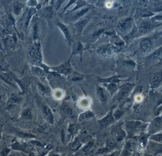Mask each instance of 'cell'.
Returning <instances> with one entry per match:
<instances>
[{
	"label": "cell",
	"instance_id": "obj_34",
	"mask_svg": "<svg viewBox=\"0 0 162 156\" xmlns=\"http://www.w3.org/2000/svg\"><path fill=\"white\" fill-rule=\"evenodd\" d=\"M39 89L40 90V91L42 92L43 93L47 94L49 92L48 87L46 86L42 85L41 84H39Z\"/></svg>",
	"mask_w": 162,
	"mask_h": 156
},
{
	"label": "cell",
	"instance_id": "obj_30",
	"mask_svg": "<svg viewBox=\"0 0 162 156\" xmlns=\"http://www.w3.org/2000/svg\"><path fill=\"white\" fill-rule=\"evenodd\" d=\"M68 132L71 135L75 134L77 132V128L75 124H71L68 128Z\"/></svg>",
	"mask_w": 162,
	"mask_h": 156
},
{
	"label": "cell",
	"instance_id": "obj_3",
	"mask_svg": "<svg viewBox=\"0 0 162 156\" xmlns=\"http://www.w3.org/2000/svg\"><path fill=\"white\" fill-rule=\"evenodd\" d=\"M122 49L118 48L112 43H104L97 46L96 53L106 58L112 57L119 53Z\"/></svg>",
	"mask_w": 162,
	"mask_h": 156
},
{
	"label": "cell",
	"instance_id": "obj_1",
	"mask_svg": "<svg viewBox=\"0 0 162 156\" xmlns=\"http://www.w3.org/2000/svg\"><path fill=\"white\" fill-rule=\"evenodd\" d=\"M158 45H162L161 28L149 34L138 37L132 43L131 46L136 47L137 51L146 54L154 51V48H158Z\"/></svg>",
	"mask_w": 162,
	"mask_h": 156
},
{
	"label": "cell",
	"instance_id": "obj_6",
	"mask_svg": "<svg viewBox=\"0 0 162 156\" xmlns=\"http://www.w3.org/2000/svg\"><path fill=\"white\" fill-rule=\"evenodd\" d=\"M134 86L135 84L130 83H127L121 86L116 96V100L119 102L127 98L134 88Z\"/></svg>",
	"mask_w": 162,
	"mask_h": 156
},
{
	"label": "cell",
	"instance_id": "obj_8",
	"mask_svg": "<svg viewBox=\"0 0 162 156\" xmlns=\"http://www.w3.org/2000/svg\"><path fill=\"white\" fill-rule=\"evenodd\" d=\"M72 56H76L79 55L81 57V61H82L83 53L86 50V47L85 46L82 42L80 40L73 41L72 44Z\"/></svg>",
	"mask_w": 162,
	"mask_h": 156
},
{
	"label": "cell",
	"instance_id": "obj_38",
	"mask_svg": "<svg viewBox=\"0 0 162 156\" xmlns=\"http://www.w3.org/2000/svg\"><path fill=\"white\" fill-rule=\"evenodd\" d=\"M54 95H55V97H56L57 99H60V98H62L63 93H62L61 91H57L55 92V93Z\"/></svg>",
	"mask_w": 162,
	"mask_h": 156
},
{
	"label": "cell",
	"instance_id": "obj_27",
	"mask_svg": "<svg viewBox=\"0 0 162 156\" xmlns=\"http://www.w3.org/2000/svg\"><path fill=\"white\" fill-rule=\"evenodd\" d=\"M42 68L39 67V66H34L32 67V71L35 74L38 76H43L45 75V71H44Z\"/></svg>",
	"mask_w": 162,
	"mask_h": 156
},
{
	"label": "cell",
	"instance_id": "obj_39",
	"mask_svg": "<svg viewBox=\"0 0 162 156\" xmlns=\"http://www.w3.org/2000/svg\"><path fill=\"white\" fill-rule=\"evenodd\" d=\"M10 150L9 149H3V150L2 152L1 153V156H6L7 154L9 153V152H10Z\"/></svg>",
	"mask_w": 162,
	"mask_h": 156
},
{
	"label": "cell",
	"instance_id": "obj_36",
	"mask_svg": "<svg viewBox=\"0 0 162 156\" xmlns=\"http://www.w3.org/2000/svg\"><path fill=\"white\" fill-rule=\"evenodd\" d=\"M90 101L87 99H85L83 100H82L81 102H80V105L82 107H86L88 106L90 103H89Z\"/></svg>",
	"mask_w": 162,
	"mask_h": 156
},
{
	"label": "cell",
	"instance_id": "obj_25",
	"mask_svg": "<svg viewBox=\"0 0 162 156\" xmlns=\"http://www.w3.org/2000/svg\"><path fill=\"white\" fill-rule=\"evenodd\" d=\"M76 5L72 10H71L70 12H67V13L72 12H75V11H78L79 9L81 8H83L86 5V2L84 0H78V1L76 2Z\"/></svg>",
	"mask_w": 162,
	"mask_h": 156
},
{
	"label": "cell",
	"instance_id": "obj_12",
	"mask_svg": "<svg viewBox=\"0 0 162 156\" xmlns=\"http://www.w3.org/2000/svg\"><path fill=\"white\" fill-rule=\"evenodd\" d=\"M90 9H91L90 7H87L82 9H79L78 10H79L78 12L75 11L76 12L75 13H73L72 15L71 16V17L69 19V22L72 23H74L78 21V20L81 19L87 13L89 12Z\"/></svg>",
	"mask_w": 162,
	"mask_h": 156
},
{
	"label": "cell",
	"instance_id": "obj_17",
	"mask_svg": "<svg viewBox=\"0 0 162 156\" xmlns=\"http://www.w3.org/2000/svg\"><path fill=\"white\" fill-rule=\"evenodd\" d=\"M86 75L74 71L72 73L68 76V79L72 82H79L83 80Z\"/></svg>",
	"mask_w": 162,
	"mask_h": 156
},
{
	"label": "cell",
	"instance_id": "obj_31",
	"mask_svg": "<svg viewBox=\"0 0 162 156\" xmlns=\"http://www.w3.org/2000/svg\"><path fill=\"white\" fill-rule=\"evenodd\" d=\"M125 136H126V134H125V132L123 130H120L117 134L116 139L118 142H121L124 139Z\"/></svg>",
	"mask_w": 162,
	"mask_h": 156
},
{
	"label": "cell",
	"instance_id": "obj_42",
	"mask_svg": "<svg viewBox=\"0 0 162 156\" xmlns=\"http://www.w3.org/2000/svg\"><path fill=\"white\" fill-rule=\"evenodd\" d=\"M2 127H0V139L1 138Z\"/></svg>",
	"mask_w": 162,
	"mask_h": 156
},
{
	"label": "cell",
	"instance_id": "obj_21",
	"mask_svg": "<svg viewBox=\"0 0 162 156\" xmlns=\"http://www.w3.org/2000/svg\"><path fill=\"white\" fill-rule=\"evenodd\" d=\"M103 86L106 88L111 96H112L118 89L119 84L117 83H103Z\"/></svg>",
	"mask_w": 162,
	"mask_h": 156
},
{
	"label": "cell",
	"instance_id": "obj_20",
	"mask_svg": "<svg viewBox=\"0 0 162 156\" xmlns=\"http://www.w3.org/2000/svg\"><path fill=\"white\" fill-rule=\"evenodd\" d=\"M97 94L98 99L101 101H105L107 100V96L104 89L99 86L97 87Z\"/></svg>",
	"mask_w": 162,
	"mask_h": 156
},
{
	"label": "cell",
	"instance_id": "obj_2",
	"mask_svg": "<svg viewBox=\"0 0 162 156\" xmlns=\"http://www.w3.org/2000/svg\"><path fill=\"white\" fill-rule=\"evenodd\" d=\"M28 58L32 64L37 66L43 65L41 46L39 43H36L30 47L28 52Z\"/></svg>",
	"mask_w": 162,
	"mask_h": 156
},
{
	"label": "cell",
	"instance_id": "obj_13",
	"mask_svg": "<svg viewBox=\"0 0 162 156\" xmlns=\"http://www.w3.org/2000/svg\"><path fill=\"white\" fill-rule=\"evenodd\" d=\"M162 72H155L150 77L149 83L152 88H157L161 85L162 83Z\"/></svg>",
	"mask_w": 162,
	"mask_h": 156
},
{
	"label": "cell",
	"instance_id": "obj_16",
	"mask_svg": "<svg viewBox=\"0 0 162 156\" xmlns=\"http://www.w3.org/2000/svg\"><path fill=\"white\" fill-rule=\"evenodd\" d=\"M115 120L113 117L112 112H110L105 117L99 120V123L101 126L104 127H107L114 124Z\"/></svg>",
	"mask_w": 162,
	"mask_h": 156
},
{
	"label": "cell",
	"instance_id": "obj_40",
	"mask_svg": "<svg viewBox=\"0 0 162 156\" xmlns=\"http://www.w3.org/2000/svg\"><path fill=\"white\" fill-rule=\"evenodd\" d=\"M84 1H85L86 2H88L91 3H95L97 0H84Z\"/></svg>",
	"mask_w": 162,
	"mask_h": 156
},
{
	"label": "cell",
	"instance_id": "obj_44",
	"mask_svg": "<svg viewBox=\"0 0 162 156\" xmlns=\"http://www.w3.org/2000/svg\"><path fill=\"white\" fill-rule=\"evenodd\" d=\"M143 1L144 2H145L147 1V0H143Z\"/></svg>",
	"mask_w": 162,
	"mask_h": 156
},
{
	"label": "cell",
	"instance_id": "obj_35",
	"mask_svg": "<svg viewBox=\"0 0 162 156\" xmlns=\"http://www.w3.org/2000/svg\"><path fill=\"white\" fill-rule=\"evenodd\" d=\"M78 1V0H70V1L69 2L67 5L63 8V11H62V12H61V14H63V13L65 12V11L67 10V9H68L69 7H70L71 5H72L74 3H76Z\"/></svg>",
	"mask_w": 162,
	"mask_h": 156
},
{
	"label": "cell",
	"instance_id": "obj_18",
	"mask_svg": "<svg viewBox=\"0 0 162 156\" xmlns=\"http://www.w3.org/2000/svg\"><path fill=\"white\" fill-rule=\"evenodd\" d=\"M63 110L64 113L71 118H73L76 117V112L73 107L68 104H65L63 105Z\"/></svg>",
	"mask_w": 162,
	"mask_h": 156
},
{
	"label": "cell",
	"instance_id": "obj_24",
	"mask_svg": "<svg viewBox=\"0 0 162 156\" xmlns=\"http://www.w3.org/2000/svg\"><path fill=\"white\" fill-rule=\"evenodd\" d=\"M21 117L23 119H26V120H30L32 119L33 117V114H32L31 108H27L24 109L21 114Z\"/></svg>",
	"mask_w": 162,
	"mask_h": 156
},
{
	"label": "cell",
	"instance_id": "obj_5",
	"mask_svg": "<svg viewBox=\"0 0 162 156\" xmlns=\"http://www.w3.org/2000/svg\"><path fill=\"white\" fill-rule=\"evenodd\" d=\"M73 56L71 55V57L68 60L64 61L61 65L57 66L50 67V69H51L52 71H55L59 73L60 75H65L68 76L72 73L74 71L71 65V61Z\"/></svg>",
	"mask_w": 162,
	"mask_h": 156
},
{
	"label": "cell",
	"instance_id": "obj_32",
	"mask_svg": "<svg viewBox=\"0 0 162 156\" xmlns=\"http://www.w3.org/2000/svg\"><path fill=\"white\" fill-rule=\"evenodd\" d=\"M123 113H124V112H123V111L120 110H118L115 111L113 115V117H114L115 120H118L120 119L123 115Z\"/></svg>",
	"mask_w": 162,
	"mask_h": 156
},
{
	"label": "cell",
	"instance_id": "obj_23",
	"mask_svg": "<svg viewBox=\"0 0 162 156\" xmlns=\"http://www.w3.org/2000/svg\"><path fill=\"white\" fill-rule=\"evenodd\" d=\"M24 6V4L17 2L13 4V12L15 15H19L22 12V9Z\"/></svg>",
	"mask_w": 162,
	"mask_h": 156
},
{
	"label": "cell",
	"instance_id": "obj_11",
	"mask_svg": "<svg viewBox=\"0 0 162 156\" xmlns=\"http://www.w3.org/2000/svg\"><path fill=\"white\" fill-rule=\"evenodd\" d=\"M39 14L41 18L46 20L47 22H49L53 17V5L47 6L41 9L39 12Z\"/></svg>",
	"mask_w": 162,
	"mask_h": 156
},
{
	"label": "cell",
	"instance_id": "obj_33",
	"mask_svg": "<svg viewBox=\"0 0 162 156\" xmlns=\"http://www.w3.org/2000/svg\"><path fill=\"white\" fill-rule=\"evenodd\" d=\"M154 15V13L152 12H149V11H145L142 13L140 16L142 18H144V19L147 18H147L152 17Z\"/></svg>",
	"mask_w": 162,
	"mask_h": 156
},
{
	"label": "cell",
	"instance_id": "obj_28",
	"mask_svg": "<svg viewBox=\"0 0 162 156\" xmlns=\"http://www.w3.org/2000/svg\"><path fill=\"white\" fill-rule=\"evenodd\" d=\"M0 78L8 84H11L12 86H14L11 77L5 73H0Z\"/></svg>",
	"mask_w": 162,
	"mask_h": 156
},
{
	"label": "cell",
	"instance_id": "obj_41",
	"mask_svg": "<svg viewBox=\"0 0 162 156\" xmlns=\"http://www.w3.org/2000/svg\"><path fill=\"white\" fill-rule=\"evenodd\" d=\"M4 71V70L3 69L2 67L1 66H0V72H2Z\"/></svg>",
	"mask_w": 162,
	"mask_h": 156
},
{
	"label": "cell",
	"instance_id": "obj_9",
	"mask_svg": "<svg viewBox=\"0 0 162 156\" xmlns=\"http://www.w3.org/2000/svg\"><path fill=\"white\" fill-rule=\"evenodd\" d=\"M90 22V18H84L78 20L74 23V27L75 30V33L78 36L81 35L85 28Z\"/></svg>",
	"mask_w": 162,
	"mask_h": 156
},
{
	"label": "cell",
	"instance_id": "obj_19",
	"mask_svg": "<svg viewBox=\"0 0 162 156\" xmlns=\"http://www.w3.org/2000/svg\"><path fill=\"white\" fill-rule=\"evenodd\" d=\"M141 122L139 121H132L128 122L126 123V125L128 131L129 132L136 131L138 128L141 126Z\"/></svg>",
	"mask_w": 162,
	"mask_h": 156
},
{
	"label": "cell",
	"instance_id": "obj_26",
	"mask_svg": "<svg viewBox=\"0 0 162 156\" xmlns=\"http://www.w3.org/2000/svg\"><path fill=\"white\" fill-rule=\"evenodd\" d=\"M81 144L80 143L79 139L76 138L74 141L70 144V147L71 150H78L81 146Z\"/></svg>",
	"mask_w": 162,
	"mask_h": 156
},
{
	"label": "cell",
	"instance_id": "obj_37",
	"mask_svg": "<svg viewBox=\"0 0 162 156\" xmlns=\"http://www.w3.org/2000/svg\"><path fill=\"white\" fill-rule=\"evenodd\" d=\"M65 0H57V2H56V10H58L61 7L62 3L65 2Z\"/></svg>",
	"mask_w": 162,
	"mask_h": 156
},
{
	"label": "cell",
	"instance_id": "obj_29",
	"mask_svg": "<svg viewBox=\"0 0 162 156\" xmlns=\"http://www.w3.org/2000/svg\"><path fill=\"white\" fill-rule=\"evenodd\" d=\"M149 139L151 140H154V141H155V142H157L161 144L162 139V133H160L159 134H153L150 137Z\"/></svg>",
	"mask_w": 162,
	"mask_h": 156
},
{
	"label": "cell",
	"instance_id": "obj_4",
	"mask_svg": "<svg viewBox=\"0 0 162 156\" xmlns=\"http://www.w3.org/2000/svg\"><path fill=\"white\" fill-rule=\"evenodd\" d=\"M136 24L132 18H124L118 22L117 29L122 34H125V37L128 35L134 29Z\"/></svg>",
	"mask_w": 162,
	"mask_h": 156
},
{
	"label": "cell",
	"instance_id": "obj_22",
	"mask_svg": "<svg viewBox=\"0 0 162 156\" xmlns=\"http://www.w3.org/2000/svg\"><path fill=\"white\" fill-rule=\"evenodd\" d=\"M94 116V115L91 111L90 110L86 111L80 115L79 117V120L80 122H82L93 118Z\"/></svg>",
	"mask_w": 162,
	"mask_h": 156
},
{
	"label": "cell",
	"instance_id": "obj_43",
	"mask_svg": "<svg viewBox=\"0 0 162 156\" xmlns=\"http://www.w3.org/2000/svg\"><path fill=\"white\" fill-rule=\"evenodd\" d=\"M49 1V0H45V3H48V2Z\"/></svg>",
	"mask_w": 162,
	"mask_h": 156
},
{
	"label": "cell",
	"instance_id": "obj_15",
	"mask_svg": "<svg viewBox=\"0 0 162 156\" xmlns=\"http://www.w3.org/2000/svg\"><path fill=\"white\" fill-rule=\"evenodd\" d=\"M42 111L44 118H45L49 123L50 124H53L54 123V117L51 109L48 105H42Z\"/></svg>",
	"mask_w": 162,
	"mask_h": 156
},
{
	"label": "cell",
	"instance_id": "obj_7",
	"mask_svg": "<svg viewBox=\"0 0 162 156\" xmlns=\"http://www.w3.org/2000/svg\"><path fill=\"white\" fill-rule=\"evenodd\" d=\"M56 25L64 35L65 42H66L67 45L71 47L73 40L72 37L71 33V31H70L69 27L60 22H56Z\"/></svg>",
	"mask_w": 162,
	"mask_h": 156
},
{
	"label": "cell",
	"instance_id": "obj_14",
	"mask_svg": "<svg viewBox=\"0 0 162 156\" xmlns=\"http://www.w3.org/2000/svg\"><path fill=\"white\" fill-rule=\"evenodd\" d=\"M123 77L120 75H116L111 76L109 78H102L99 77H96L97 80V82L102 83H117L119 84V83L122 81L120 79V78Z\"/></svg>",
	"mask_w": 162,
	"mask_h": 156
},
{
	"label": "cell",
	"instance_id": "obj_10",
	"mask_svg": "<svg viewBox=\"0 0 162 156\" xmlns=\"http://www.w3.org/2000/svg\"><path fill=\"white\" fill-rule=\"evenodd\" d=\"M162 120L161 116L155 117L151 123L149 128V133L156 134L162 129Z\"/></svg>",
	"mask_w": 162,
	"mask_h": 156
}]
</instances>
